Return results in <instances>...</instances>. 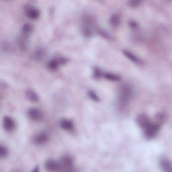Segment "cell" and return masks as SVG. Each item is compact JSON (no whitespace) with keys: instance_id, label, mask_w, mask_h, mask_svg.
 <instances>
[{"instance_id":"1","label":"cell","mask_w":172,"mask_h":172,"mask_svg":"<svg viewBox=\"0 0 172 172\" xmlns=\"http://www.w3.org/2000/svg\"><path fill=\"white\" fill-rule=\"evenodd\" d=\"M133 96V89L130 86L125 84L119 88L118 103L120 108H125Z\"/></svg>"},{"instance_id":"2","label":"cell","mask_w":172,"mask_h":172,"mask_svg":"<svg viewBox=\"0 0 172 172\" xmlns=\"http://www.w3.org/2000/svg\"><path fill=\"white\" fill-rule=\"evenodd\" d=\"M94 17L91 14H86L81 18L82 33L86 37H90L94 31Z\"/></svg>"},{"instance_id":"3","label":"cell","mask_w":172,"mask_h":172,"mask_svg":"<svg viewBox=\"0 0 172 172\" xmlns=\"http://www.w3.org/2000/svg\"><path fill=\"white\" fill-rule=\"evenodd\" d=\"M143 129L145 136L147 139H152L157 135L159 130H160V125L153 124V123L150 122Z\"/></svg>"},{"instance_id":"4","label":"cell","mask_w":172,"mask_h":172,"mask_svg":"<svg viewBox=\"0 0 172 172\" xmlns=\"http://www.w3.org/2000/svg\"><path fill=\"white\" fill-rule=\"evenodd\" d=\"M59 170L71 171L73 167V161L69 157H64L59 162Z\"/></svg>"},{"instance_id":"5","label":"cell","mask_w":172,"mask_h":172,"mask_svg":"<svg viewBox=\"0 0 172 172\" xmlns=\"http://www.w3.org/2000/svg\"><path fill=\"white\" fill-rule=\"evenodd\" d=\"M24 11L26 13V15L29 18L32 20L37 19L40 16V12L38 10H37L36 7H34L33 6L27 5L24 8Z\"/></svg>"},{"instance_id":"6","label":"cell","mask_w":172,"mask_h":172,"mask_svg":"<svg viewBox=\"0 0 172 172\" xmlns=\"http://www.w3.org/2000/svg\"><path fill=\"white\" fill-rule=\"evenodd\" d=\"M28 115L30 119L34 121H40L41 120L43 115L42 112L41 110L37 108H30L28 111Z\"/></svg>"},{"instance_id":"7","label":"cell","mask_w":172,"mask_h":172,"mask_svg":"<svg viewBox=\"0 0 172 172\" xmlns=\"http://www.w3.org/2000/svg\"><path fill=\"white\" fill-rule=\"evenodd\" d=\"M3 127L8 132L12 131L15 128L14 120L10 116H5L3 118Z\"/></svg>"},{"instance_id":"8","label":"cell","mask_w":172,"mask_h":172,"mask_svg":"<svg viewBox=\"0 0 172 172\" xmlns=\"http://www.w3.org/2000/svg\"><path fill=\"white\" fill-rule=\"evenodd\" d=\"M66 62H67V60L65 59H59V60L53 59L49 61V62H48L47 64V66L48 69L52 71H54L58 68L59 64H64Z\"/></svg>"},{"instance_id":"9","label":"cell","mask_w":172,"mask_h":172,"mask_svg":"<svg viewBox=\"0 0 172 172\" xmlns=\"http://www.w3.org/2000/svg\"><path fill=\"white\" fill-rule=\"evenodd\" d=\"M48 140V136L45 133H41L38 134L34 139V142L37 145L45 144Z\"/></svg>"},{"instance_id":"10","label":"cell","mask_w":172,"mask_h":172,"mask_svg":"<svg viewBox=\"0 0 172 172\" xmlns=\"http://www.w3.org/2000/svg\"><path fill=\"white\" fill-rule=\"evenodd\" d=\"M45 168L50 171H54L59 170V164L58 162L54 160H48L45 164Z\"/></svg>"},{"instance_id":"11","label":"cell","mask_w":172,"mask_h":172,"mask_svg":"<svg viewBox=\"0 0 172 172\" xmlns=\"http://www.w3.org/2000/svg\"><path fill=\"white\" fill-rule=\"evenodd\" d=\"M136 122H137V124L140 127L144 129V128L146 127L149 124L150 121L147 116L145 115V114H141V115H139L137 118H136Z\"/></svg>"},{"instance_id":"12","label":"cell","mask_w":172,"mask_h":172,"mask_svg":"<svg viewBox=\"0 0 172 172\" xmlns=\"http://www.w3.org/2000/svg\"><path fill=\"white\" fill-rule=\"evenodd\" d=\"M60 126L65 130H72L74 129L73 123L71 120L63 119L60 122Z\"/></svg>"},{"instance_id":"13","label":"cell","mask_w":172,"mask_h":172,"mask_svg":"<svg viewBox=\"0 0 172 172\" xmlns=\"http://www.w3.org/2000/svg\"><path fill=\"white\" fill-rule=\"evenodd\" d=\"M160 165L162 170L166 172H170L171 171V162L166 158H162L160 161Z\"/></svg>"},{"instance_id":"14","label":"cell","mask_w":172,"mask_h":172,"mask_svg":"<svg viewBox=\"0 0 172 172\" xmlns=\"http://www.w3.org/2000/svg\"><path fill=\"white\" fill-rule=\"evenodd\" d=\"M26 97H27V98L32 102H37L39 100L38 96L36 92L32 90H28L26 91Z\"/></svg>"},{"instance_id":"15","label":"cell","mask_w":172,"mask_h":172,"mask_svg":"<svg viewBox=\"0 0 172 172\" xmlns=\"http://www.w3.org/2000/svg\"><path fill=\"white\" fill-rule=\"evenodd\" d=\"M123 54H124L128 59H129L130 61H133V62H134L135 63H137V64L140 63V59L136 55H135L133 53H132L131 52H130L129 51H126V50H124L123 51Z\"/></svg>"},{"instance_id":"16","label":"cell","mask_w":172,"mask_h":172,"mask_svg":"<svg viewBox=\"0 0 172 172\" xmlns=\"http://www.w3.org/2000/svg\"><path fill=\"white\" fill-rule=\"evenodd\" d=\"M110 23L112 26H114V27H118L120 23V16L116 14H114L111 16V17H110Z\"/></svg>"},{"instance_id":"17","label":"cell","mask_w":172,"mask_h":172,"mask_svg":"<svg viewBox=\"0 0 172 172\" xmlns=\"http://www.w3.org/2000/svg\"><path fill=\"white\" fill-rule=\"evenodd\" d=\"M103 76L106 79H108V80L112 81H120L121 79L119 76L110 73H103Z\"/></svg>"},{"instance_id":"18","label":"cell","mask_w":172,"mask_h":172,"mask_svg":"<svg viewBox=\"0 0 172 172\" xmlns=\"http://www.w3.org/2000/svg\"><path fill=\"white\" fill-rule=\"evenodd\" d=\"M45 56V51L42 48H38L34 53L35 59L37 61H41Z\"/></svg>"},{"instance_id":"19","label":"cell","mask_w":172,"mask_h":172,"mask_svg":"<svg viewBox=\"0 0 172 172\" xmlns=\"http://www.w3.org/2000/svg\"><path fill=\"white\" fill-rule=\"evenodd\" d=\"M32 32V26L29 24H25L22 28V34L24 36L28 37Z\"/></svg>"},{"instance_id":"20","label":"cell","mask_w":172,"mask_h":172,"mask_svg":"<svg viewBox=\"0 0 172 172\" xmlns=\"http://www.w3.org/2000/svg\"><path fill=\"white\" fill-rule=\"evenodd\" d=\"M88 95H89V97L91 100L96 101V102H98V101H100L99 97L94 91H90L89 93H88Z\"/></svg>"},{"instance_id":"21","label":"cell","mask_w":172,"mask_h":172,"mask_svg":"<svg viewBox=\"0 0 172 172\" xmlns=\"http://www.w3.org/2000/svg\"><path fill=\"white\" fill-rule=\"evenodd\" d=\"M7 149L6 147H3V145H2L1 147H0V156H1L2 158L5 157L7 155Z\"/></svg>"},{"instance_id":"22","label":"cell","mask_w":172,"mask_h":172,"mask_svg":"<svg viewBox=\"0 0 172 172\" xmlns=\"http://www.w3.org/2000/svg\"><path fill=\"white\" fill-rule=\"evenodd\" d=\"M103 76V73L99 69H94V77L96 79H98Z\"/></svg>"},{"instance_id":"23","label":"cell","mask_w":172,"mask_h":172,"mask_svg":"<svg viewBox=\"0 0 172 172\" xmlns=\"http://www.w3.org/2000/svg\"><path fill=\"white\" fill-rule=\"evenodd\" d=\"M141 3L140 1H130L129 2V4L130 5V6L133 7H138L139 6H140V4Z\"/></svg>"},{"instance_id":"24","label":"cell","mask_w":172,"mask_h":172,"mask_svg":"<svg viewBox=\"0 0 172 172\" xmlns=\"http://www.w3.org/2000/svg\"><path fill=\"white\" fill-rule=\"evenodd\" d=\"M157 119L160 122H164L165 120V116L163 114H159L157 115Z\"/></svg>"},{"instance_id":"25","label":"cell","mask_w":172,"mask_h":172,"mask_svg":"<svg viewBox=\"0 0 172 172\" xmlns=\"http://www.w3.org/2000/svg\"><path fill=\"white\" fill-rule=\"evenodd\" d=\"M129 25L132 28H136L138 27V24L135 21H130Z\"/></svg>"},{"instance_id":"26","label":"cell","mask_w":172,"mask_h":172,"mask_svg":"<svg viewBox=\"0 0 172 172\" xmlns=\"http://www.w3.org/2000/svg\"><path fill=\"white\" fill-rule=\"evenodd\" d=\"M38 171V167H36V169H35L34 170H33V171Z\"/></svg>"}]
</instances>
